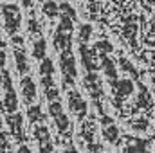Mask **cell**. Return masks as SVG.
Wrapping results in <instances>:
<instances>
[{
	"instance_id": "1",
	"label": "cell",
	"mask_w": 155,
	"mask_h": 153,
	"mask_svg": "<svg viewBox=\"0 0 155 153\" xmlns=\"http://www.w3.org/2000/svg\"><path fill=\"white\" fill-rule=\"evenodd\" d=\"M0 13L4 16V29L7 34H16V31L22 25V13L16 4H2Z\"/></svg>"
},
{
	"instance_id": "2",
	"label": "cell",
	"mask_w": 155,
	"mask_h": 153,
	"mask_svg": "<svg viewBox=\"0 0 155 153\" xmlns=\"http://www.w3.org/2000/svg\"><path fill=\"white\" fill-rule=\"evenodd\" d=\"M60 70H61V76H63V86H69V85L74 83L78 70H76V60H74L72 50L60 54Z\"/></svg>"
},
{
	"instance_id": "3",
	"label": "cell",
	"mask_w": 155,
	"mask_h": 153,
	"mask_svg": "<svg viewBox=\"0 0 155 153\" xmlns=\"http://www.w3.org/2000/svg\"><path fill=\"white\" fill-rule=\"evenodd\" d=\"M49 114H51V117H52L56 128L60 130V133H67V132H69L71 121H69V117L65 115L61 105H60V101H51V103H49Z\"/></svg>"
},
{
	"instance_id": "4",
	"label": "cell",
	"mask_w": 155,
	"mask_h": 153,
	"mask_svg": "<svg viewBox=\"0 0 155 153\" xmlns=\"http://www.w3.org/2000/svg\"><path fill=\"white\" fill-rule=\"evenodd\" d=\"M20 92H22V97H24V103L25 105L35 103L38 90H36V83L33 81L31 76H24L20 79Z\"/></svg>"
},
{
	"instance_id": "5",
	"label": "cell",
	"mask_w": 155,
	"mask_h": 153,
	"mask_svg": "<svg viewBox=\"0 0 155 153\" xmlns=\"http://www.w3.org/2000/svg\"><path fill=\"white\" fill-rule=\"evenodd\" d=\"M69 108L78 119H83L87 115V108L88 106H87V101L79 96V92L72 90V92H69Z\"/></svg>"
},
{
	"instance_id": "6",
	"label": "cell",
	"mask_w": 155,
	"mask_h": 153,
	"mask_svg": "<svg viewBox=\"0 0 155 153\" xmlns=\"http://www.w3.org/2000/svg\"><path fill=\"white\" fill-rule=\"evenodd\" d=\"M2 108L7 114H13L18 110V97H16V90L13 86L4 88V97H2Z\"/></svg>"
},
{
	"instance_id": "7",
	"label": "cell",
	"mask_w": 155,
	"mask_h": 153,
	"mask_svg": "<svg viewBox=\"0 0 155 153\" xmlns=\"http://www.w3.org/2000/svg\"><path fill=\"white\" fill-rule=\"evenodd\" d=\"M79 54H81V61H83V67L88 70V72H94L96 69H99L97 61H96V50H88V47L85 43L79 45Z\"/></svg>"
},
{
	"instance_id": "8",
	"label": "cell",
	"mask_w": 155,
	"mask_h": 153,
	"mask_svg": "<svg viewBox=\"0 0 155 153\" xmlns=\"http://www.w3.org/2000/svg\"><path fill=\"white\" fill-rule=\"evenodd\" d=\"M54 49L58 54L61 52H71L72 50V34H63V33H58L56 31V36H54Z\"/></svg>"
},
{
	"instance_id": "9",
	"label": "cell",
	"mask_w": 155,
	"mask_h": 153,
	"mask_svg": "<svg viewBox=\"0 0 155 153\" xmlns=\"http://www.w3.org/2000/svg\"><path fill=\"white\" fill-rule=\"evenodd\" d=\"M15 65H16V70L22 74V76H25L29 70H31V67H29V60H27V54H25V50L22 49V47H15Z\"/></svg>"
},
{
	"instance_id": "10",
	"label": "cell",
	"mask_w": 155,
	"mask_h": 153,
	"mask_svg": "<svg viewBox=\"0 0 155 153\" xmlns=\"http://www.w3.org/2000/svg\"><path fill=\"white\" fill-rule=\"evenodd\" d=\"M41 85H43L45 97H47L49 101H56V99L60 97V88L56 86L54 77H52V76H43V77H41Z\"/></svg>"
},
{
	"instance_id": "11",
	"label": "cell",
	"mask_w": 155,
	"mask_h": 153,
	"mask_svg": "<svg viewBox=\"0 0 155 153\" xmlns=\"http://www.w3.org/2000/svg\"><path fill=\"white\" fill-rule=\"evenodd\" d=\"M7 124H9V128H11V132H13V135L15 137H18V139H22L24 137V133H22V124H24V117L18 114V112H13V114L7 115Z\"/></svg>"
},
{
	"instance_id": "12",
	"label": "cell",
	"mask_w": 155,
	"mask_h": 153,
	"mask_svg": "<svg viewBox=\"0 0 155 153\" xmlns=\"http://www.w3.org/2000/svg\"><path fill=\"white\" fill-rule=\"evenodd\" d=\"M83 81H85V86H87V90L90 92V96H92V97H97V96L101 94V81H99L97 74L90 72V74H87V76H85Z\"/></svg>"
},
{
	"instance_id": "13",
	"label": "cell",
	"mask_w": 155,
	"mask_h": 153,
	"mask_svg": "<svg viewBox=\"0 0 155 153\" xmlns=\"http://www.w3.org/2000/svg\"><path fill=\"white\" fill-rule=\"evenodd\" d=\"M45 52H47V41H45V38L35 40V41H33V50H31L33 58L41 61V60L45 58Z\"/></svg>"
},
{
	"instance_id": "14",
	"label": "cell",
	"mask_w": 155,
	"mask_h": 153,
	"mask_svg": "<svg viewBox=\"0 0 155 153\" xmlns=\"http://www.w3.org/2000/svg\"><path fill=\"white\" fill-rule=\"evenodd\" d=\"M41 13L47 18H56L60 15V4H56L54 0H45L41 5Z\"/></svg>"
},
{
	"instance_id": "15",
	"label": "cell",
	"mask_w": 155,
	"mask_h": 153,
	"mask_svg": "<svg viewBox=\"0 0 155 153\" xmlns=\"http://www.w3.org/2000/svg\"><path fill=\"white\" fill-rule=\"evenodd\" d=\"M101 69H103V74L108 77V79H116L117 77V69L114 67V61L107 56H103V63H101Z\"/></svg>"
},
{
	"instance_id": "16",
	"label": "cell",
	"mask_w": 155,
	"mask_h": 153,
	"mask_svg": "<svg viewBox=\"0 0 155 153\" xmlns=\"http://www.w3.org/2000/svg\"><path fill=\"white\" fill-rule=\"evenodd\" d=\"M58 33H63V34H72V33H74V20H72V18H67V16H60Z\"/></svg>"
},
{
	"instance_id": "17",
	"label": "cell",
	"mask_w": 155,
	"mask_h": 153,
	"mask_svg": "<svg viewBox=\"0 0 155 153\" xmlns=\"http://www.w3.org/2000/svg\"><path fill=\"white\" fill-rule=\"evenodd\" d=\"M40 76H54V63L51 58H43L40 63Z\"/></svg>"
},
{
	"instance_id": "18",
	"label": "cell",
	"mask_w": 155,
	"mask_h": 153,
	"mask_svg": "<svg viewBox=\"0 0 155 153\" xmlns=\"http://www.w3.org/2000/svg\"><path fill=\"white\" fill-rule=\"evenodd\" d=\"M92 36V25L90 24H81L79 29H78V40L79 43H87Z\"/></svg>"
},
{
	"instance_id": "19",
	"label": "cell",
	"mask_w": 155,
	"mask_h": 153,
	"mask_svg": "<svg viewBox=\"0 0 155 153\" xmlns=\"http://www.w3.org/2000/svg\"><path fill=\"white\" fill-rule=\"evenodd\" d=\"M132 90H134V85H132V81H128V79L117 81L116 83V92L119 96H128V94H132Z\"/></svg>"
},
{
	"instance_id": "20",
	"label": "cell",
	"mask_w": 155,
	"mask_h": 153,
	"mask_svg": "<svg viewBox=\"0 0 155 153\" xmlns=\"http://www.w3.org/2000/svg\"><path fill=\"white\" fill-rule=\"evenodd\" d=\"M60 16H67V18H72V20H76V11H74V7L69 4V2H61L60 4Z\"/></svg>"
},
{
	"instance_id": "21",
	"label": "cell",
	"mask_w": 155,
	"mask_h": 153,
	"mask_svg": "<svg viewBox=\"0 0 155 153\" xmlns=\"http://www.w3.org/2000/svg\"><path fill=\"white\" fill-rule=\"evenodd\" d=\"M41 108H40L38 105H35V106H31L29 105V108H27V119L31 121V122H36V121H41Z\"/></svg>"
},
{
	"instance_id": "22",
	"label": "cell",
	"mask_w": 155,
	"mask_h": 153,
	"mask_svg": "<svg viewBox=\"0 0 155 153\" xmlns=\"http://www.w3.org/2000/svg\"><path fill=\"white\" fill-rule=\"evenodd\" d=\"M94 50H96V52H99L101 56H107L108 52H112V45H110V41L103 40V41H97V43L94 45Z\"/></svg>"
},
{
	"instance_id": "23",
	"label": "cell",
	"mask_w": 155,
	"mask_h": 153,
	"mask_svg": "<svg viewBox=\"0 0 155 153\" xmlns=\"http://www.w3.org/2000/svg\"><path fill=\"white\" fill-rule=\"evenodd\" d=\"M7 86H13V79H11V74L7 70H2L0 72V88H7Z\"/></svg>"
},
{
	"instance_id": "24",
	"label": "cell",
	"mask_w": 155,
	"mask_h": 153,
	"mask_svg": "<svg viewBox=\"0 0 155 153\" xmlns=\"http://www.w3.org/2000/svg\"><path fill=\"white\" fill-rule=\"evenodd\" d=\"M103 135H105V139L107 141H110V142H116L117 139V132L114 126H110V128H107V130H103Z\"/></svg>"
},
{
	"instance_id": "25",
	"label": "cell",
	"mask_w": 155,
	"mask_h": 153,
	"mask_svg": "<svg viewBox=\"0 0 155 153\" xmlns=\"http://www.w3.org/2000/svg\"><path fill=\"white\" fill-rule=\"evenodd\" d=\"M40 24L36 22V20H29V25H27V31L29 33H33V34H40Z\"/></svg>"
},
{
	"instance_id": "26",
	"label": "cell",
	"mask_w": 155,
	"mask_h": 153,
	"mask_svg": "<svg viewBox=\"0 0 155 153\" xmlns=\"http://www.w3.org/2000/svg\"><path fill=\"white\" fill-rule=\"evenodd\" d=\"M5 61H7L5 50H4V49H0V69H4V67H5Z\"/></svg>"
},
{
	"instance_id": "27",
	"label": "cell",
	"mask_w": 155,
	"mask_h": 153,
	"mask_svg": "<svg viewBox=\"0 0 155 153\" xmlns=\"http://www.w3.org/2000/svg\"><path fill=\"white\" fill-rule=\"evenodd\" d=\"M7 148V139H5V135L0 132V150H5Z\"/></svg>"
},
{
	"instance_id": "28",
	"label": "cell",
	"mask_w": 155,
	"mask_h": 153,
	"mask_svg": "<svg viewBox=\"0 0 155 153\" xmlns=\"http://www.w3.org/2000/svg\"><path fill=\"white\" fill-rule=\"evenodd\" d=\"M13 45H15V47H16V45L22 47V45H24V40L20 38V36H16V34H13Z\"/></svg>"
},
{
	"instance_id": "29",
	"label": "cell",
	"mask_w": 155,
	"mask_h": 153,
	"mask_svg": "<svg viewBox=\"0 0 155 153\" xmlns=\"http://www.w3.org/2000/svg\"><path fill=\"white\" fill-rule=\"evenodd\" d=\"M16 153H33V151H31V148H29V146L22 144V146H20L18 150H16Z\"/></svg>"
},
{
	"instance_id": "30",
	"label": "cell",
	"mask_w": 155,
	"mask_h": 153,
	"mask_svg": "<svg viewBox=\"0 0 155 153\" xmlns=\"http://www.w3.org/2000/svg\"><path fill=\"white\" fill-rule=\"evenodd\" d=\"M33 4H35V0H22V5H24L25 9H29V7H33Z\"/></svg>"
},
{
	"instance_id": "31",
	"label": "cell",
	"mask_w": 155,
	"mask_h": 153,
	"mask_svg": "<svg viewBox=\"0 0 155 153\" xmlns=\"http://www.w3.org/2000/svg\"><path fill=\"white\" fill-rule=\"evenodd\" d=\"M65 153H78V151L74 150V148H67V150H65Z\"/></svg>"
},
{
	"instance_id": "32",
	"label": "cell",
	"mask_w": 155,
	"mask_h": 153,
	"mask_svg": "<svg viewBox=\"0 0 155 153\" xmlns=\"http://www.w3.org/2000/svg\"><path fill=\"white\" fill-rule=\"evenodd\" d=\"M4 47H5V41H4V40H2V36H0V49H4Z\"/></svg>"
},
{
	"instance_id": "33",
	"label": "cell",
	"mask_w": 155,
	"mask_h": 153,
	"mask_svg": "<svg viewBox=\"0 0 155 153\" xmlns=\"http://www.w3.org/2000/svg\"><path fill=\"white\" fill-rule=\"evenodd\" d=\"M90 2H92V4H99V0H90Z\"/></svg>"
},
{
	"instance_id": "34",
	"label": "cell",
	"mask_w": 155,
	"mask_h": 153,
	"mask_svg": "<svg viewBox=\"0 0 155 153\" xmlns=\"http://www.w3.org/2000/svg\"><path fill=\"white\" fill-rule=\"evenodd\" d=\"M0 108H2V101H0Z\"/></svg>"
},
{
	"instance_id": "35",
	"label": "cell",
	"mask_w": 155,
	"mask_h": 153,
	"mask_svg": "<svg viewBox=\"0 0 155 153\" xmlns=\"http://www.w3.org/2000/svg\"><path fill=\"white\" fill-rule=\"evenodd\" d=\"M41 2H45V0H41Z\"/></svg>"
},
{
	"instance_id": "36",
	"label": "cell",
	"mask_w": 155,
	"mask_h": 153,
	"mask_svg": "<svg viewBox=\"0 0 155 153\" xmlns=\"http://www.w3.org/2000/svg\"><path fill=\"white\" fill-rule=\"evenodd\" d=\"M0 7H2V5H0Z\"/></svg>"
}]
</instances>
